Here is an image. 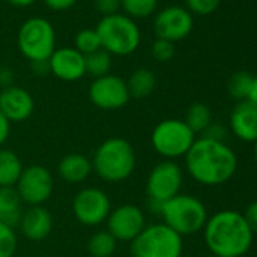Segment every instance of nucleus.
<instances>
[{
    "label": "nucleus",
    "mask_w": 257,
    "mask_h": 257,
    "mask_svg": "<svg viewBox=\"0 0 257 257\" xmlns=\"http://www.w3.org/2000/svg\"><path fill=\"white\" fill-rule=\"evenodd\" d=\"M44 4L52 11H67L77 4V0H44Z\"/></svg>",
    "instance_id": "nucleus-35"
},
{
    "label": "nucleus",
    "mask_w": 257,
    "mask_h": 257,
    "mask_svg": "<svg viewBox=\"0 0 257 257\" xmlns=\"http://www.w3.org/2000/svg\"><path fill=\"white\" fill-rule=\"evenodd\" d=\"M209 257H216V255H213V254H212V255H209Z\"/></svg>",
    "instance_id": "nucleus-42"
},
{
    "label": "nucleus",
    "mask_w": 257,
    "mask_h": 257,
    "mask_svg": "<svg viewBox=\"0 0 257 257\" xmlns=\"http://www.w3.org/2000/svg\"><path fill=\"white\" fill-rule=\"evenodd\" d=\"M185 165L195 182L204 186H219L234 176L237 158L225 143L200 138L186 153Z\"/></svg>",
    "instance_id": "nucleus-1"
},
{
    "label": "nucleus",
    "mask_w": 257,
    "mask_h": 257,
    "mask_svg": "<svg viewBox=\"0 0 257 257\" xmlns=\"http://www.w3.org/2000/svg\"><path fill=\"white\" fill-rule=\"evenodd\" d=\"M125 83H127V89H128V94H131V98L141 100V98L149 97L155 91L156 76L149 68H138L131 74V77H128V80Z\"/></svg>",
    "instance_id": "nucleus-22"
},
{
    "label": "nucleus",
    "mask_w": 257,
    "mask_h": 257,
    "mask_svg": "<svg viewBox=\"0 0 257 257\" xmlns=\"http://www.w3.org/2000/svg\"><path fill=\"white\" fill-rule=\"evenodd\" d=\"M246 100L257 106V77H252V83H251V88H249Z\"/></svg>",
    "instance_id": "nucleus-39"
},
{
    "label": "nucleus",
    "mask_w": 257,
    "mask_h": 257,
    "mask_svg": "<svg viewBox=\"0 0 257 257\" xmlns=\"http://www.w3.org/2000/svg\"><path fill=\"white\" fill-rule=\"evenodd\" d=\"M95 32L100 38L101 49L110 55L127 56L141 44V32L135 20L122 14L103 17Z\"/></svg>",
    "instance_id": "nucleus-4"
},
{
    "label": "nucleus",
    "mask_w": 257,
    "mask_h": 257,
    "mask_svg": "<svg viewBox=\"0 0 257 257\" xmlns=\"http://www.w3.org/2000/svg\"><path fill=\"white\" fill-rule=\"evenodd\" d=\"M107 231L122 242H132L146 228V215L141 207L125 203L110 210L106 219Z\"/></svg>",
    "instance_id": "nucleus-13"
},
{
    "label": "nucleus",
    "mask_w": 257,
    "mask_h": 257,
    "mask_svg": "<svg viewBox=\"0 0 257 257\" xmlns=\"http://www.w3.org/2000/svg\"><path fill=\"white\" fill-rule=\"evenodd\" d=\"M88 95L91 103L101 110L121 109L131 100L125 80L110 73L103 77L94 79L89 85Z\"/></svg>",
    "instance_id": "nucleus-12"
},
{
    "label": "nucleus",
    "mask_w": 257,
    "mask_h": 257,
    "mask_svg": "<svg viewBox=\"0 0 257 257\" xmlns=\"http://www.w3.org/2000/svg\"><path fill=\"white\" fill-rule=\"evenodd\" d=\"M53 189V176L43 165H31L23 168L16 185V191L19 192L22 201L29 206H43L50 200Z\"/></svg>",
    "instance_id": "nucleus-9"
},
{
    "label": "nucleus",
    "mask_w": 257,
    "mask_h": 257,
    "mask_svg": "<svg viewBox=\"0 0 257 257\" xmlns=\"http://www.w3.org/2000/svg\"><path fill=\"white\" fill-rule=\"evenodd\" d=\"M94 7L103 17H107L118 14L121 8V0H94Z\"/></svg>",
    "instance_id": "nucleus-32"
},
{
    "label": "nucleus",
    "mask_w": 257,
    "mask_h": 257,
    "mask_svg": "<svg viewBox=\"0 0 257 257\" xmlns=\"http://www.w3.org/2000/svg\"><path fill=\"white\" fill-rule=\"evenodd\" d=\"M194 26L192 16L182 7H168L162 10L155 19V34L161 40L180 41L186 38Z\"/></svg>",
    "instance_id": "nucleus-14"
},
{
    "label": "nucleus",
    "mask_w": 257,
    "mask_h": 257,
    "mask_svg": "<svg viewBox=\"0 0 257 257\" xmlns=\"http://www.w3.org/2000/svg\"><path fill=\"white\" fill-rule=\"evenodd\" d=\"M183 121L194 134H203L212 122V112L206 104L194 103L186 110V116Z\"/></svg>",
    "instance_id": "nucleus-24"
},
{
    "label": "nucleus",
    "mask_w": 257,
    "mask_h": 257,
    "mask_svg": "<svg viewBox=\"0 0 257 257\" xmlns=\"http://www.w3.org/2000/svg\"><path fill=\"white\" fill-rule=\"evenodd\" d=\"M183 185V171L174 161H162L153 167L147 177V197L165 203L180 194Z\"/></svg>",
    "instance_id": "nucleus-10"
},
{
    "label": "nucleus",
    "mask_w": 257,
    "mask_h": 257,
    "mask_svg": "<svg viewBox=\"0 0 257 257\" xmlns=\"http://www.w3.org/2000/svg\"><path fill=\"white\" fill-rule=\"evenodd\" d=\"M35 109L34 97L22 86L13 85L0 89V110L10 122H22L28 119Z\"/></svg>",
    "instance_id": "nucleus-15"
},
{
    "label": "nucleus",
    "mask_w": 257,
    "mask_h": 257,
    "mask_svg": "<svg viewBox=\"0 0 257 257\" xmlns=\"http://www.w3.org/2000/svg\"><path fill=\"white\" fill-rule=\"evenodd\" d=\"M92 171L107 183H119L128 179L137 167V155L132 144L124 138H107L94 152Z\"/></svg>",
    "instance_id": "nucleus-3"
},
{
    "label": "nucleus",
    "mask_w": 257,
    "mask_h": 257,
    "mask_svg": "<svg viewBox=\"0 0 257 257\" xmlns=\"http://www.w3.org/2000/svg\"><path fill=\"white\" fill-rule=\"evenodd\" d=\"M110 67H112V55L103 49L85 56V71L94 79L109 74Z\"/></svg>",
    "instance_id": "nucleus-25"
},
{
    "label": "nucleus",
    "mask_w": 257,
    "mask_h": 257,
    "mask_svg": "<svg viewBox=\"0 0 257 257\" xmlns=\"http://www.w3.org/2000/svg\"><path fill=\"white\" fill-rule=\"evenodd\" d=\"M161 216L164 224L182 237L201 231L209 218L206 206L197 197L188 194H179L165 201Z\"/></svg>",
    "instance_id": "nucleus-5"
},
{
    "label": "nucleus",
    "mask_w": 257,
    "mask_h": 257,
    "mask_svg": "<svg viewBox=\"0 0 257 257\" xmlns=\"http://www.w3.org/2000/svg\"><path fill=\"white\" fill-rule=\"evenodd\" d=\"M204 242L216 257H242L252 243L251 231L243 215L236 210H221L207 218Z\"/></svg>",
    "instance_id": "nucleus-2"
},
{
    "label": "nucleus",
    "mask_w": 257,
    "mask_h": 257,
    "mask_svg": "<svg viewBox=\"0 0 257 257\" xmlns=\"http://www.w3.org/2000/svg\"><path fill=\"white\" fill-rule=\"evenodd\" d=\"M245 221L248 222L251 231L254 234H257V201H252L251 204H248V207L245 209V213H242Z\"/></svg>",
    "instance_id": "nucleus-34"
},
{
    "label": "nucleus",
    "mask_w": 257,
    "mask_h": 257,
    "mask_svg": "<svg viewBox=\"0 0 257 257\" xmlns=\"http://www.w3.org/2000/svg\"><path fill=\"white\" fill-rule=\"evenodd\" d=\"M194 143L195 134L183 119H164L156 124L152 132V147L165 161L185 158Z\"/></svg>",
    "instance_id": "nucleus-7"
},
{
    "label": "nucleus",
    "mask_w": 257,
    "mask_h": 257,
    "mask_svg": "<svg viewBox=\"0 0 257 257\" xmlns=\"http://www.w3.org/2000/svg\"><path fill=\"white\" fill-rule=\"evenodd\" d=\"M17 43L22 55L31 62L49 61L56 50L55 28L43 17H31L22 25Z\"/></svg>",
    "instance_id": "nucleus-8"
},
{
    "label": "nucleus",
    "mask_w": 257,
    "mask_h": 257,
    "mask_svg": "<svg viewBox=\"0 0 257 257\" xmlns=\"http://www.w3.org/2000/svg\"><path fill=\"white\" fill-rule=\"evenodd\" d=\"M0 2H2V0H0Z\"/></svg>",
    "instance_id": "nucleus-43"
},
{
    "label": "nucleus",
    "mask_w": 257,
    "mask_h": 257,
    "mask_svg": "<svg viewBox=\"0 0 257 257\" xmlns=\"http://www.w3.org/2000/svg\"><path fill=\"white\" fill-rule=\"evenodd\" d=\"M92 173L91 159L82 153H70L64 156L58 164V174L67 183H82Z\"/></svg>",
    "instance_id": "nucleus-19"
},
{
    "label": "nucleus",
    "mask_w": 257,
    "mask_h": 257,
    "mask_svg": "<svg viewBox=\"0 0 257 257\" xmlns=\"http://www.w3.org/2000/svg\"><path fill=\"white\" fill-rule=\"evenodd\" d=\"M121 8L132 20L146 19L156 11L158 0H121Z\"/></svg>",
    "instance_id": "nucleus-26"
},
{
    "label": "nucleus",
    "mask_w": 257,
    "mask_h": 257,
    "mask_svg": "<svg viewBox=\"0 0 257 257\" xmlns=\"http://www.w3.org/2000/svg\"><path fill=\"white\" fill-rule=\"evenodd\" d=\"M152 55L159 62H168L174 56V44L171 41L156 38L152 46Z\"/></svg>",
    "instance_id": "nucleus-30"
},
{
    "label": "nucleus",
    "mask_w": 257,
    "mask_h": 257,
    "mask_svg": "<svg viewBox=\"0 0 257 257\" xmlns=\"http://www.w3.org/2000/svg\"><path fill=\"white\" fill-rule=\"evenodd\" d=\"M230 128L243 143L257 141V106L248 100L239 101L230 113Z\"/></svg>",
    "instance_id": "nucleus-17"
},
{
    "label": "nucleus",
    "mask_w": 257,
    "mask_h": 257,
    "mask_svg": "<svg viewBox=\"0 0 257 257\" xmlns=\"http://www.w3.org/2000/svg\"><path fill=\"white\" fill-rule=\"evenodd\" d=\"M8 2L16 8H25V7H31L35 0H8Z\"/></svg>",
    "instance_id": "nucleus-40"
},
{
    "label": "nucleus",
    "mask_w": 257,
    "mask_h": 257,
    "mask_svg": "<svg viewBox=\"0 0 257 257\" xmlns=\"http://www.w3.org/2000/svg\"><path fill=\"white\" fill-rule=\"evenodd\" d=\"M182 252L183 237L164 222L146 225L131 242L132 257H182Z\"/></svg>",
    "instance_id": "nucleus-6"
},
{
    "label": "nucleus",
    "mask_w": 257,
    "mask_h": 257,
    "mask_svg": "<svg viewBox=\"0 0 257 257\" xmlns=\"http://www.w3.org/2000/svg\"><path fill=\"white\" fill-rule=\"evenodd\" d=\"M254 159H255V162H257V141L254 143Z\"/></svg>",
    "instance_id": "nucleus-41"
},
{
    "label": "nucleus",
    "mask_w": 257,
    "mask_h": 257,
    "mask_svg": "<svg viewBox=\"0 0 257 257\" xmlns=\"http://www.w3.org/2000/svg\"><path fill=\"white\" fill-rule=\"evenodd\" d=\"M19 227L23 236L29 240H43L52 233L53 218L46 207L29 206L26 210H23Z\"/></svg>",
    "instance_id": "nucleus-18"
},
{
    "label": "nucleus",
    "mask_w": 257,
    "mask_h": 257,
    "mask_svg": "<svg viewBox=\"0 0 257 257\" xmlns=\"http://www.w3.org/2000/svg\"><path fill=\"white\" fill-rule=\"evenodd\" d=\"M227 137V128L219 124V122H210V125L206 128L203 132V137L201 138H207V140H212V141H219V143H224Z\"/></svg>",
    "instance_id": "nucleus-33"
},
{
    "label": "nucleus",
    "mask_w": 257,
    "mask_h": 257,
    "mask_svg": "<svg viewBox=\"0 0 257 257\" xmlns=\"http://www.w3.org/2000/svg\"><path fill=\"white\" fill-rule=\"evenodd\" d=\"M74 49L77 52H80L83 56L89 55V53H94L97 50L101 49V44H100V38L95 32V29H82L77 32L76 38H74Z\"/></svg>",
    "instance_id": "nucleus-28"
},
{
    "label": "nucleus",
    "mask_w": 257,
    "mask_h": 257,
    "mask_svg": "<svg viewBox=\"0 0 257 257\" xmlns=\"http://www.w3.org/2000/svg\"><path fill=\"white\" fill-rule=\"evenodd\" d=\"M17 246L19 240L14 228L0 222V257H14Z\"/></svg>",
    "instance_id": "nucleus-29"
},
{
    "label": "nucleus",
    "mask_w": 257,
    "mask_h": 257,
    "mask_svg": "<svg viewBox=\"0 0 257 257\" xmlns=\"http://www.w3.org/2000/svg\"><path fill=\"white\" fill-rule=\"evenodd\" d=\"M251 83H252V76L249 73L237 71L230 77L227 88H228V92L233 98L242 101V100H246Z\"/></svg>",
    "instance_id": "nucleus-27"
},
{
    "label": "nucleus",
    "mask_w": 257,
    "mask_h": 257,
    "mask_svg": "<svg viewBox=\"0 0 257 257\" xmlns=\"http://www.w3.org/2000/svg\"><path fill=\"white\" fill-rule=\"evenodd\" d=\"M116 239L107 231H95L88 240V252L91 257H110L116 249Z\"/></svg>",
    "instance_id": "nucleus-23"
},
{
    "label": "nucleus",
    "mask_w": 257,
    "mask_h": 257,
    "mask_svg": "<svg viewBox=\"0 0 257 257\" xmlns=\"http://www.w3.org/2000/svg\"><path fill=\"white\" fill-rule=\"evenodd\" d=\"M14 85V71L7 67L2 65L0 67V89H5Z\"/></svg>",
    "instance_id": "nucleus-36"
},
{
    "label": "nucleus",
    "mask_w": 257,
    "mask_h": 257,
    "mask_svg": "<svg viewBox=\"0 0 257 257\" xmlns=\"http://www.w3.org/2000/svg\"><path fill=\"white\" fill-rule=\"evenodd\" d=\"M10 134H11V122L2 113V110H0V149H2V146L10 138Z\"/></svg>",
    "instance_id": "nucleus-37"
},
{
    "label": "nucleus",
    "mask_w": 257,
    "mask_h": 257,
    "mask_svg": "<svg viewBox=\"0 0 257 257\" xmlns=\"http://www.w3.org/2000/svg\"><path fill=\"white\" fill-rule=\"evenodd\" d=\"M49 67L50 73L64 82H76L86 74L85 56L74 47L56 49L49 59Z\"/></svg>",
    "instance_id": "nucleus-16"
},
{
    "label": "nucleus",
    "mask_w": 257,
    "mask_h": 257,
    "mask_svg": "<svg viewBox=\"0 0 257 257\" xmlns=\"http://www.w3.org/2000/svg\"><path fill=\"white\" fill-rule=\"evenodd\" d=\"M185 2L192 13L200 16H207L216 11L221 0H185Z\"/></svg>",
    "instance_id": "nucleus-31"
},
{
    "label": "nucleus",
    "mask_w": 257,
    "mask_h": 257,
    "mask_svg": "<svg viewBox=\"0 0 257 257\" xmlns=\"http://www.w3.org/2000/svg\"><path fill=\"white\" fill-rule=\"evenodd\" d=\"M112 210L107 194L95 186L80 189L73 200V213L76 219L88 227L106 222Z\"/></svg>",
    "instance_id": "nucleus-11"
},
{
    "label": "nucleus",
    "mask_w": 257,
    "mask_h": 257,
    "mask_svg": "<svg viewBox=\"0 0 257 257\" xmlns=\"http://www.w3.org/2000/svg\"><path fill=\"white\" fill-rule=\"evenodd\" d=\"M31 67L37 76H44V74L50 73L49 61H35V62H31Z\"/></svg>",
    "instance_id": "nucleus-38"
},
{
    "label": "nucleus",
    "mask_w": 257,
    "mask_h": 257,
    "mask_svg": "<svg viewBox=\"0 0 257 257\" xmlns=\"http://www.w3.org/2000/svg\"><path fill=\"white\" fill-rule=\"evenodd\" d=\"M23 168L17 153L8 149H0V188H16Z\"/></svg>",
    "instance_id": "nucleus-21"
},
{
    "label": "nucleus",
    "mask_w": 257,
    "mask_h": 257,
    "mask_svg": "<svg viewBox=\"0 0 257 257\" xmlns=\"http://www.w3.org/2000/svg\"><path fill=\"white\" fill-rule=\"evenodd\" d=\"M23 215V201L16 188H0V222L16 227Z\"/></svg>",
    "instance_id": "nucleus-20"
}]
</instances>
